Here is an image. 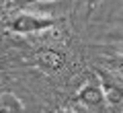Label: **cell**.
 Instances as JSON below:
<instances>
[{
	"label": "cell",
	"mask_w": 123,
	"mask_h": 113,
	"mask_svg": "<svg viewBox=\"0 0 123 113\" xmlns=\"http://www.w3.org/2000/svg\"><path fill=\"white\" fill-rule=\"evenodd\" d=\"M55 25V19L51 17H39V14L31 13H18L10 19L8 31L18 35H31V33H43V31L51 29Z\"/></svg>",
	"instance_id": "1"
},
{
	"label": "cell",
	"mask_w": 123,
	"mask_h": 113,
	"mask_svg": "<svg viewBox=\"0 0 123 113\" xmlns=\"http://www.w3.org/2000/svg\"><path fill=\"white\" fill-rule=\"evenodd\" d=\"M98 80H101V91H103V99L109 105H119L123 103V84L117 78H113L107 70H97Z\"/></svg>",
	"instance_id": "2"
},
{
	"label": "cell",
	"mask_w": 123,
	"mask_h": 113,
	"mask_svg": "<svg viewBox=\"0 0 123 113\" xmlns=\"http://www.w3.org/2000/svg\"><path fill=\"white\" fill-rule=\"evenodd\" d=\"M66 53L60 52V49H43V52H39V56L35 58L37 66L39 68H43L45 72H60L64 66H66Z\"/></svg>",
	"instance_id": "3"
},
{
	"label": "cell",
	"mask_w": 123,
	"mask_h": 113,
	"mask_svg": "<svg viewBox=\"0 0 123 113\" xmlns=\"http://www.w3.org/2000/svg\"><path fill=\"white\" fill-rule=\"evenodd\" d=\"M78 101L84 103V105H88V107H98L105 99H103V91H101L98 84H86V86L80 88Z\"/></svg>",
	"instance_id": "4"
},
{
	"label": "cell",
	"mask_w": 123,
	"mask_h": 113,
	"mask_svg": "<svg viewBox=\"0 0 123 113\" xmlns=\"http://www.w3.org/2000/svg\"><path fill=\"white\" fill-rule=\"evenodd\" d=\"M0 113H23V103L12 93H4L0 97Z\"/></svg>",
	"instance_id": "5"
},
{
	"label": "cell",
	"mask_w": 123,
	"mask_h": 113,
	"mask_svg": "<svg viewBox=\"0 0 123 113\" xmlns=\"http://www.w3.org/2000/svg\"><path fill=\"white\" fill-rule=\"evenodd\" d=\"M105 64H107V68H109L111 72H115V74H119V76H123V53H115V56L107 58Z\"/></svg>",
	"instance_id": "6"
},
{
	"label": "cell",
	"mask_w": 123,
	"mask_h": 113,
	"mask_svg": "<svg viewBox=\"0 0 123 113\" xmlns=\"http://www.w3.org/2000/svg\"><path fill=\"white\" fill-rule=\"evenodd\" d=\"M101 2L103 0H86V6H88V10H92V8H97Z\"/></svg>",
	"instance_id": "7"
},
{
	"label": "cell",
	"mask_w": 123,
	"mask_h": 113,
	"mask_svg": "<svg viewBox=\"0 0 123 113\" xmlns=\"http://www.w3.org/2000/svg\"><path fill=\"white\" fill-rule=\"evenodd\" d=\"M17 2H23V4H31V2H51V0H17Z\"/></svg>",
	"instance_id": "8"
},
{
	"label": "cell",
	"mask_w": 123,
	"mask_h": 113,
	"mask_svg": "<svg viewBox=\"0 0 123 113\" xmlns=\"http://www.w3.org/2000/svg\"><path fill=\"white\" fill-rule=\"evenodd\" d=\"M115 39H119V41H123V31H121V33H115ZM115 53H123V47L119 49V52H115Z\"/></svg>",
	"instance_id": "9"
},
{
	"label": "cell",
	"mask_w": 123,
	"mask_h": 113,
	"mask_svg": "<svg viewBox=\"0 0 123 113\" xmlns=\"http://www.w3.org/2000/svg\"><path fill=\"white\" fill-rule=\"evenodd\" d=\"M55 113H74V111H72V109H57Z\"/></svg>",
	"instance_id": "10"
}]
</instances>
